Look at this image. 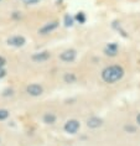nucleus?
<instances>
[{
    "mask_svg": "<svg viewBox=\"0 0 140 146\" xmlns=\"http://www.w3.org/2000/svg\"><path fill=\"white\" fill-rule=\"evenodd\" d=\"M124 76V69L122 66H118V64H113L109 67H105L102 71V79L105 83H115L119 79H122Z\"/></svg>",
    "mask_w": 140,
    "mask_h": 146,
    "instance_id": "nucleus-1",
    "label": "nucleus"
},
{
    "mask_svg": "<svg viewBox=\"0 0 140 146\" xmlns=\"http://www.w3.org/2000/svg\"><path fill=\"white\" fill-rule=\"evenodd\" d=\"M79 126H81V124H79L78 120L71 119V120H68V121L65 124V130H66V133H68V134H76V133L78 131V129H79Z\"/></svg>",
    "mask_w": 140,
    "mask_h": 146,
    "instance_id": "nucleus-2",
    "label": "nucleus"
},
{
    "mask_svg": "<svg viewBox=\"0 0 140 146\" xmlns=\"http://www.w3.org/2000/svg\"><path fill=\"white\" fill-rule=\"evenodd\" d=\"M26 43V40L24 36H11V37L8 39V45L10 46H14V47H23L24 45Z\"/></svg>",
    "mask_w": 140,
    "mask_h": 146,
    "instance_id": "nucleus-3",
    "label": "nucleus"
},
{
    "mask_svg": "<svg viewBox=\"0 0 140 146\" xmlns=\"http://www.w3.org/2000/svg\"><path fill=\"white\" fill-rule=\"evenodd\" d=\"M26 92L32 95V97H40L42 93H44V88L40 85V84H36V83H32L30 85H27L26 88Z\"/></svg>",
    "mask_w": 140,
    "mask_h": 146,
    "instance_id": "nucleus-4",
    "label": "nucleus"
},
{
    "mask_svg": "<svg viewBox=\"0 0 140 146\" xmlns=\"http://www.w3.org/2000/svg\"><path fill=\"white\" fill-rule=\"evenodd\" d=\"M76 56H77V52L71 48V50L63 51L61 54H59V58H61L63 62H73L76 60Z\"/></svg>",
    "mask_w": 140,
    "mask_h": 146,
    "instance_id": "nucleus-5",
    "label": "nucleus"
},
{
    "mask_svg": "<svg viewBox=\"0 0 140 146\" xmlns=\"http://www.w3.org/2000/svg\"><path fill=\"white\" fill-rule=\"evenodd\" d=\"M58 27V22L57 21H51V22H47L45 24L41 29L38 30V33L40 35H47L50 32H52L53 30H56Z\"/></svg>",
    "mask_w": 140,
    "mask_h": 146,
    "instance_id": "nucleus-6",
    "label": "nucleus"
},
{
    "mask_svg": "<svg viewBox=\"0 0 140 146\" xmlns=\"http://www.w3.org/2000/svg\"><path fill=\"white\" fill-rule=\"evenodd\" d=\"M50 57H51V54H50V52H47V51L37 52V53H34V54H32V61L40 63V62H45V61L50 60Z\"/></svg>",
    "mask_w": 140,
    "mask_h": 146,
    "instance_id": "nucleus-7",
    "label": "nucleus"
},
{
    "mask_svg": "<svg viewBox=\"0 0 140 146\" xmlns=\"http://www.w3.org/2000/svg\"><path fill=\"white\" fill-rule=\"evenodd\" d=\"M102 124H103L102 119H99L97 116H92L87 120V126L91 127V129H97V127L102 126Z\"/></svg>",
    "mask_w": 140,
    "mask_h": 146,
    "instance_id": "nucleus-8",
    "label": "nucleus"
},
{
    "mask_svg": "<svg viewBox=\"0 0 140 146\" xmlns=\"http://www.w3.org/2000/svg\"><path fill=\"white\" fill-rule=\"evenodd\" d=\"M104 53L107 54V56H110V57L117 56V53H118V45H117V43H109V45L105 47Z\"/></svg>",
    "mask_w": 140,
    "mask_h": 146,
    "instance_id": "nucleus-9",
    "label": "nucleus"
},
{
    "mask_svg": "<svg viewBox=\"0 0 140 146\" xmlns=\"http://www.w3.org/2000/svg\"><path fill=\"white\" fill-rule=\"evenodd\" d=\"M56 121V115L53 113H46L44 115V123L46 124H53Z\"/></svg>",
    "mask_w": 140,
    "mask_h": 146,
    "instance_id": "nucleus-10",
    "label": "nucleus"
},
{
    "mask_svg": "<svg viewBox=\"0 0 140 146\" xmlns=\"http://www.w3.org/2000/svg\"><path fill=\"white\" fill-rule=\"evenodd\" d=\"M63 81L66 83H74L77 81V76L74 74V73H66V74L63 76Z\"/></svg>",
    "mask_w": 140,
    "mask_h": 146,
    "instance_id": "nucleus-11",
    "label": "nucleus"
},
{
    "mask_svg": "<svg viewBox=\"0 0 140 146\" xmlns=\"http://www.w3.org/2000/svg\"><path fill=\"white\" fill-rule=\"evenodd\" d=\"M65 25H66L67 27L73 26V17H72L71 15H66V16H65Z\"/></svg>",
    "mask_w": 140,
    "mask_h": 146,
    "instance_id": "nucleus-12",
    "label": "nucleus"
},
{
    "mask_svg": "<svg viewBox=\"0 0 140 146\" xmlns=\"http://www.w3.org/2000/svg\"><path fill=\"white\" fill-rule=\"evenodd\" d=\"M9 116V112L6 109H0V120H5Z\"/></svg>",
    "mask_w": 140,
    "mask_h": 146,
    "instance_id": "nucleus-13",
    "label": "nucleus"
},
{
    "mask_svg": "<svg viewBox=\"0 0 140 146\" xmlns=\"http://www.w3.org/2000/svg\"><path fill=\"white\" fill-rule=\"evenodd\" d=\"M76 19L79 21V24H83V22L86 21V16H84V14H83V12H78V14H77V16H76Z\"/></svg>",
    "mask_w": 140,
    "mask_h": 146,
    "instance_id": "nucleus-14",
    "label": "nucleus"
},
{
    "mask_svg": "<svg viewBox=\"0 0 140 146\" xmlns=\"http://www.w3.org/2000/svg\"><path fill=\"white\" fill-rule=\"evenodd\" d=\"M25 1V4H27V5H35V4H37L40 0H24Z\"/></svg>",
    "mask_w": 140,
    "mask_h": 146,
    "instance_id": "nucleus-15",
    "label": "nucleus"
},
{
    "mask_svg": "<svg viewBox=\"0 0 140 146\" xmlns=\"http://www.w3.org/2000/svg\"><path fill=\"white\" fill-rule=\"evenodd\" d=\"M125 131H129V133H135V127L131 126V125H127L125 126Z\"/></svg>",
    "mask_w": 140,
    "mask_h": 146,
    "instance_id": "nucleus-16",
    "label": "nucleus"
},
{
    "mask_svg": "<svg viewBox=\"0 0 140 146\" xmlns=\"http://www.w3.org/2000/svg\"><path fill=\"white\" fill-rule=\"evenodd\" d=\"M6 74V72H5V69L1 67V66H0V78H3L4 76Z\"/></svg>",
    "mask_w": 140,
    "mask_h": 146,
    "instance_id": "nucleus-17",
    "label": "nucleus"
},
{
    "mask_svg": "<svg viewBox=\"0 0 140 146\" xmlns=\"http://www.w3.org/2000/svg\"><path fill=\"white\" fill-rule=\"evenodd\" d=\"M4 63H5V60H4L3 57H0V66H3Z\"/></svg>",
    "mask_w": 140,
    "mask_h": 146,
    "instance_id": "nucleus-18",
    "label": "nucleus"
},
{
    "mask_svg": "<svg viewBox=\"0 0 140 146\" xmlns=\"http://www.w3.org/2000/svg\"><path fill=\"white\" fill-rule=\"evenodd\" d=\"M136 121H138V124L140 125V114H139V115L136 116Z\"/></svg>",
    "mask_w": 140,
    "mask_h": 146,
    "instance_id": "nucleus-19",
    "label": "nucleus"
}]
</instances>
